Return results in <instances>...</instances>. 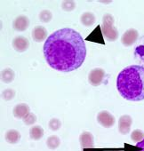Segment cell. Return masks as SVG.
<instances>
[{
    "label": "cell",
    "instance_id": "9",
    "mask_svg": "<svg viewBox=\"0 0 144 151\" xmlns=\"http://www.w3.org/2000/svg\"><path fill=\"white\" fill-rule=\"evenodd\" d=\"M30 26V20L27 16L25 15H19L17 16L14 22H13V27L15 30L17 31H25Z\"/></svg>",
    "mask_w": 144,
    "mask_h": 151
},
{
    "label": "cell",
    "instance_id": "7",
    "mask_svg": "<svg viewBox=\"0 0 144 151\" xmlns=\"http://www.w3.org/2000/svg\"><path fill=\"white\" fill-rule=\"evenodd\" d=\"M132 124V119L130 116L128 115H124L121 116L119 120H118V130L121 134H127L130 132L131 126Z\"/></svg>",
    "mask_w": 144,
    "mask_h": 151
},
{
    "label": "cell",
    "instance_id": "6",
    "mask_svg": "<svg viewBox=\"0 0 144 151\" xmlns=\"http://www.w3.org/2000/svg\"><path fill=\"white\" fill-rule=\"evenodd\" d=\"M139 37V33L135 29H127L121 37V43L125 46H131L133 45Z\"/></svg>",
    "mask_w": 144,
    "mask_h": 151
},
{
    "label": "cell",
    "instance_id": "10",
    "mask_svg": "<svg viewBox=\"0 0 144 151\" xmlns=\"http://www.w3.org/2000/svg\"><path fill=\"white\" fill-rule=\"evenodd\" d=\"M79 141L82 148H93L94 144V135L90 132H83L79 136Z\"/></svg>",
    "mask_w": 144,
    "mask_h": 151
},
{
    "label": "cell",
    "instance_id": "2",
    "mask_svg": "<svg viewBox=\"0 0 144 151\" xmlns=\"http://www.w3.org/2000/svg\"><path fill=\"white\" fill-rule=\"evenodd\" d=\"M119 94L129 101L144 100V67L130 65L120 71L117 78Z\"/></svg>",
    "mask_w": 144,
    "mask_h": 151
},
{
    "label": "cell",
    "instance_id": "27",
    "mask_svg": "<svg viewBox=\"0 0 144 151\" xmlns=\"http://www.w3.org/2000/svg\"><path fill=\"white\" fill-rule=\"evenodd\" d=\"M93 151H94V150H93Z\"/></svg>",
    "mask_w": 144,
    "mask_h": 151
},
{
    "label": "cell",
    "instance_id": "3",
    "mask_svg": "<svg viewBox=\"0 0 144 151\" xmlns=\"http://www.w3.org/2000/svg\"><path fill=\"white\" fill-rule=\"evenodd\" d=\"M115 20L112 14H105L102 18V32L103 36L109 41L114 42L118 38V30L114 25Z\"/></svg>",
    "mask_w": 144,
    "mask_h": 151
},
{
    "label": "cell",
    "instance_id": "20",
    "mask_svg": "<svg viewBox=\"0 0 144 151\" xmlns=\"http://www.w3.org/2000/svg\"><path fill=\"white\" fill-rule=\"evenodd\" d=\"M75 7H76V3L75 1H72V0H66V1H62L61 3V8L65 12L73 11Z\"/></svg>",
    "mask_w": 144,
    "mask_h": 151
},
{
    "label": "cell",
    "instance_id": "19",
    "mask_svg": "<svg viewBox=\"0 0 144 151\" xmlns=\"http://www.w3.org/2000/svg\"><path fill=\"white\" fill-rule=\"evenodd\" d=\"M131 139H132V140L133 142L138 143V142L141 141L144 139V132L141 130H140V129H136V130L132 132Z\"/></svg>",
    "mask_w": 144,
    "mask_h": 151
},
{
    "label": "cell",
    "instance_id": "13",
    "mask_svg": "<svg viewBox=\"0 0 144 151\" xmlns=\"http://www.w3.org/2000/svg\"><path fill=\"white\" fill-rule=\"evenodd\" d=\"M95 21H96V17H95L94 14H93L91 12H85L84 14H82V15L80 17L81 23L86 27L93 26L95 23Z\"/></svg>",
    "mask_w": 144,
    "mask_h": 151
},
{
    "label": "cell",
    "instance_id": "8",
    "mask_svg": "<svg viewBox=\"0 0 144 151\" xmlns=\"http://www.w3.org/2000/svg\"><path fill=\"white\" fill-rule=\"evenodd\" d=\"M12 45L15 51H17L19 52H23L28 50V48L30 46V42L26 37H24L22 36H19V37H16L14 38Z\"/></svg>",
    "mask_w": 144,
    "mask_h": 151
},
{
    "label": "cell",
    "instance_id": "22",
    "mask_svg": "<svg viewBox=\"0 0 144 151\" xmlns=\"http://www.w3.org/2000/svg\"><path fill=\"white\" fill-rule=\"evenodd\" d=\"M22 120H23V122H24L25 124L31 125V124H34L37 122V116L33 113H29Z\"/></svg>",
    "mask_w": 144,
    "mask_h": 151
},
{
    "label": "cell",
    "instance_id": "14",
    "mask_svg": "<svg viewBox=\"0 0 144 151\" xmlns=\"http://www.w3.org/2000/svg\"><path fill=\"white\" fill-rule=\"evenodd\" d=\"M6 140L10 144H16L21 139V133L17 130H8L5 135Z\"/></svg>",
    "mask_w": 144,
    "mask_h": 151
},
{
    "label": "cell",
    "instance_id": "11",
    "mask_svg": "<svg viewBox=\"0 0 144 151\" xmlns=\"http://www.w3.org/2000/svg\"><path fill=\"white\" fill-rule=\"evenodd\" d=\"M32 38L35 42L41 43L47 39V30L44 26H36L32 30Z\"/></svg>",
    "mask_w": 144,
    "mask_h": 151
},
{
    "label": "cell",
    "instance_id": "4",
    "mask_svg": "<svg viewBox=\"0 0 144 151\" xmlns=\"http://www.w3.org/2000/svg\"><path fill=\"white\" fill-rule=\"evenodd\" d=\"M105 77V71L101 68H95L92 69L88 75V82L93 86H99Z\"/></svg>",
    "mask_w": 144,
    "mask_h": 151
},
{
    "label": "cell",
    "instance_id": "16",
    "mask_svg": "<svg viewBox=\"0 0 144 151\" xmlns=\"http://www.w3.org/2000/svg\"><path fill=\"white\" fill-rule=\"evenodd\" d=\"M30 136L34 140H39L44 136V129L40 125H34L30 130Z\"/></svg>",
    "mask_w": 144,
    "mask_h": 151
},
{
    "label": "cell",
    "instance_id": "25",
    "mask_svg": "<svg viewBox=\"0 0 144 151\" xmlns=\"http://www.w3.org/2000/svg\"><path fill=\"white\" fill-rule=\"evenodd\" d=\"M136 147H138V150H136V151H144V139L141 141L138 142L136 144Z\"/></svg>",
    "mask_w": 144,
    "mask_h": 151
},
{
    "label": "cell",
    "instance_id": "5",
    "mask_svg": "<svg viewBox=\"0 0 144 151\" xmlns=\"http://www.w3.org/2000/svg\"><path fill=\"white\" fill-rule=\"evenodd\" d=\"M97 121L101 125H102L105 128H110L116 123V119L112 116V114H110L109 111L106 110H102L98 113Z\"/></svg>",
    "mask_w": 144,
    "mask_h": 151
},
{
    "label": "cell",
    "instance_id": "18",
    "mask_svg": "<svg viewBox=\"0 0 144 151\" xmlns=\"http://www.w3.org/2000/svg\"><path fill=\"white\" fill-rule=\"evenodd\" d=\"M39 20L42 22H45V23H47L49 22L52 21L53 19V14L51 11L49 10H42L39 14Z\"/></svg>",
    "mask_w": 144,
    "mask_h": 151
},
{
    "label": "cell",
    "instance_id": "26",
    "mask_svg": "<svg viewBox=\"0 0 144 151\" xmlns=\"http://www.w3.org/2000/svg\"><path fill=\"white\" fill-rule=\"evenodd\" d=\"M117 151H121V150H117Z\"/></svg>",
    "mask_w": 144,
    "mask_h": 151
},
{
    "label": "cell",
    "instance_id": "21",
    "mask_svg": "<svg viewBox=\"0 0 144 151\" xmlns=\"http://www.w3.org/2000/svg\"><path fill=\"white\" fill-rule=\"evenodd\" d=\"M49 128L53 131H57L60 128L61 126V122L58 119V118H52L49 121Z\"/></svg>",
    "mask_w": 144,
    "mask_h": 151
},
{
    "label": "cell",
    "instance_id": "23",
    "mask_svg": "<svg viewBox=\"0 0 144 151\" xmlns=\"http://www.w3.org/2000/svg\"><path fill=\"white\" fill-rule=\"evenodd\" d=\"M15 96V91L13 89H6L2 93V98L5 101H10Z\"/></svg>",
    "mask_w": 144,
    "mask_h": 151
},
{
    "label": "cell",
    "instance_id": "12",
    "mask_svg": "<svg viewBox=\"0 0 144 151\" xmlns=\"http://www.w3.org/2000/svg\"><path fill=\"white\" fill-rule=\"evenodd\" d=\"M29 113H30V107L26 103H20L16 105L13 110V114L17 119H23Z\"/></svg>",
    "mask_w": 144,
    "mask_h": 151
},
{
    "label": "cell",
    "instance_id": "17",
    "mask_svg": "<svg viewBox=\"0 0 144 151\" xmlns=\"http://www.w3.org/2000/svg\"><path fill=\"white\" fill-rule=\"evenodd\" d=\"M60 140L59 137L56 135H52V136L48 137L46 139V146L51 150H54V149L58 148L60 147Z\"/></svg>",
    "mask_w": 144,
    "mask_h": 151
},
{
    "label": "cell",
    "instance_id": "1",
    "mask_svg": "<svg viewBox=\"0 0 144 151\" xmlns=\"http://www.w3.org/2000/svg\"><path fill=\"white\" fill-rule=\"evenodd\" d=\"M47 64L53 69L68 73L80 68L86 57V46L75 29L64 28L52 33L43 47Z\"/></svg>",
    "mask_w": 144,
    "mask_h": 151
},
{
    "label": "cell",
    "instance_id": "15",
    "mask_svg": "<svg viewBox=\"0 0 144 151\" xmlns=\"http://www.w3.org/2000/svg\"><path fill=\"white\" fill-rule=\"evenodd\" d=\"M14 78H15V73L10 68H4L1 71V80H2V82H4L6 84L12 83L14 81Z\"/></svg>",
    "mask_w": 144,
    "mask_h": 151
},
{
    "label": "cell",
    "instance_id": "24",
    "mask_svg": "<svg viewBox=\"0 0 144 151\" xmlns=\"http://www.w3.org/2000/svg\"><path fill=\"white\" fill-rule=\"evenodd\" d=\"M135 55L144 61V45H139L135 48Z\"/></svg>",
    "mask_w": 144,
    "mask_h": 151
}]
</instances>
